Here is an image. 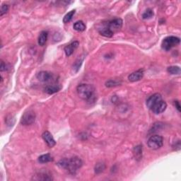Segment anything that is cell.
Returning <instances> with one entry per match:
<instances>
[{
  "label": "cell",
  "instance_id": "cell-1",
  "mask_svg": "<svg viewBox=\"0 0 181 181\" xmlns=\"http://www.w3.org/2000/svg\"><path fill=\"white\" fill-rule=\"evenodd\" d=\"M82 161L80 158L74 157L69 158H63L57 163V166L61 168L67 170L70 174L74 175L82 166Z\"/></svg>",
  "mask_w": 181,
  "mask_h": 181
},
{
  "label": "cell",
  "instance_id": "cell-2",
  "mask_svg": "<svg viewBox=\"0 0 181 181\" xmlns=\"http://www.w3.org/2000/svg\"><path fill=\"white\" fill-rule=\"evenodd\" d=\"M77 91L79 96L87 102H94L96 100V89L92 85L82 83L77 86Z\"/></svg>",
  "mask_w": 181,
  "mask_h": 181
},
{
  "label": "cell",
  "instance_id": "cell-3",
  "mask_svg": "<svg viewBox=\"0 0 181 181\" xmlns=\"http://www.w3.org/2000/svg\"><path fill=\"white\" fill-rule=\"evenodd\" d=\"M180 42V40L179 38L175 37V36H168V37L163 39L162 43H161V47L164 51H168L173 47L178 45Z\"/></svg>",
  "mask_w": 181,
  "mask_h": 181
},
{
  "label": "cell",
  "instance_id": "cell-4",
  "mask_svg": "<svg viewBox=\"0 0 181 181\" xmlns=\"http://www.w3.org/2000/svg\"><path fill=\"white\" fill-rule=\"evenodd\" d=\"M147 144H148V146L150 149L157 150L160 149L163 146V139L159 135H152L149 139Z\"/></svg>",
  "mask_w": 181,
  "mask_h": 181
},
{
  "label": "cell",
  "instance_id": "cell-5",
  "mask_svg": "<svg viewBox=\"0 0 181 181\" xmlns=\"http://www.w3.org/2000/svg\"><path fill=\"white\" fill-rule=\"evenodd\" d=\"M35 120V114L33 110H28L22 116L21 123L23 125H30Z\"/></svg>",
  "mask_w": 181,
  "mask_h": 181
},
{
  "label": "cell",
  "instance_id": "cell-6",
  "mask_svg": "<svg viewBox=\"0 0 181 181\" xmlns=\"http://www.w3.org/2000/svg\"><path fill=\"white\" fill-rule=\"evenodd\" d=\"M162 100V96L160 93H154L149 97V98L146 100V106L148 107L150 110L154 106V105Z\"/></svg>",
  "mask_w": 181,
  "mask_h": 181
},
{
  "label": "cell",
  "instance_id": "cell-7",
  "mask_svg": "<svg viewBox=\"0 0 181 181\" xmlns=\"http://www.w3.org/2000/svg\"><path fill=\"white\" fill-rule=\"evenodd\" d=\"M37 79L42 82H49L53 79V74L51 72L46 71H42L36 75Z\"/></svg>",
  "mask_w": 181,
  "mask_h": 181
},
{
  "label": "cell",
  "instance_id": "cell-8",
  "mask_svg": "<svg viewBox=\"0 0 181 181\" xmlns=\"http://www.w3.org/2000/svg\"><path fill=\"white\" fill-rule=\"evenodd\" d=\"M42 137L44 140V141H45V143L47 144L49 147H53L55 144H56V141L54 140L53 137H52V134L48 132V131H45L44 132L43 135H42Z\"/></svg>",
  "mask_w": 181,
  "mask_h": 181
},
{
  "label": "cell",
  "instance_id": "cell-9",
  "mask_svg": "<svg viewBox=\"0 0 181 181\" xmlns=\"http://www.w3.org/2000/svg\"><path fill=\"white\" fill-rule=\"evenodd\" d=\"M167 108V104L166 103L163 101V100H161L158 103H157V104H156L154 107H153L151 110H152V112L155 113V114H161L163 113L164 111L166 110Z\"/></svg>",
  "mask_w": 181,
  "mask_h": 181
},
{
  "label": "cell",
  "instance_id": "cell-10",
  "mask_svg": "<svg viewBox=\"0 0 181 181\" xmlns=\"http://www.w3.org/2000/svg\"><path fill=\"white\" fill-rule=\"evenodd\" d=\"M122 24H123V21L121 19H115L108 22L107 26L113 31V30H118L120 29L122 26Z\"/></svg>",
  "mask_w": 181,
  "mask_h": 181
},
{
  "label": "cell",
  "instance_id": "cell-11",
  "mask_svg": "<svg viewBox=\"0 0 181 181\" xmlns=\"http://www.w3.org/2000/svg\"><path fill=\"white\" fill-rule=\"evenodd\" d=\"M144 77V69H139V70L132 72L128 76V79L131 82H135L141 80Z\"/></svg>",
  "mask_w": 181,
  "mask_h": 181
},
{
  "label": "cell",
  "instance_id": "cell-12",
  "mask_svg": "<svg viewBox=\"0 0 181 181\" xmlns=\"http://www.w3.org/2000/svg\"><path fill=\"white\" fill-rule=\"evenodd\" d=\"M79 45V42L74 41V42H72V43H71L70 44H69L68 45H67L65 48V49H64L66 56L69 57L70 55L73 54V52L75 51V50L78 48Z\"/></svg>",
  "mask_w": 181,
  "mask_h": 181
},
{
  "label": "cell",
  "instance_id": "cell-13",
  "mask_svg": "<svg viewBox=\"0 0 181 181\" xmlns=\"http://www.w3.org/2000/svg\"><path fill=\"white\" fill-rule=\"evenodd\" d=\"M61 89V87L59 85L57 84H52V85H48L45 86V88H44V91L48 94H53L59 91Z\"/></svg>",
  "mask_w": 181,
  "mask_h": 181
},
{
  "label": "cell",
  "instance_id": "cell-14",
  "mask_svg": "<svg viewBox=\"0 0 181 181\" xmlns=\"http://www.w3.org/2000/svg\"><path fill=\"white\" fill-rule=\"evenodd\" d=\"M133 155L136 161H140L142 158V146H136L133 149Z\"/></svg>",
  "mask_w": 181,
  "mask_h": 181
},
{
  "label": "cell",
  "instance_id": "cell-15",
  "mask_svg": "<svg viewBox=\"0 0 181 181\" xmlns=\"http://www.w3.org/2000/svg\"><path fill=\"white\" fill-rule=\"evenodd\" d=\"M98 32L101 35L106 38H112L114 34V32L113 30H111L107 26H105L104 28H101V29L98 30Z\"/></svg>",
  "mask_w": 181,
  "mask_h": 181
},
{
  "label": "cell",
  "instance_id": "cell-16",
  "mask_svg": "<svg viewBox=\"0 0 181 181\" xmlns=\"http://www.w3.org/2000/svg\"><path fill=\"white\" fill-rule=\"evenodd\" d=\"M33 179L35 180H52V178L46 172H40L37 175L33 176Z\"/></svg>",
  "mask_w": 181,
  "mask_h": 181
},
{
  "label": "cell",
  "instance_id": "cell-17",
  "mask_svg": "<svg viewBox=\"0 0 181 181\" xmlns=\"http://www.w3.org/2000/svg\"><path fill=\"white\" fill-rule=\"evenodd\" d=\"M48 33L45 31V30H43L40 33V35L38 37V44L39 45L43 46L46 43L47 40H48Z\"/></svg>",
  "mask_w": 181,
  "mask_h": 181
},
{
  "label": "cell",
  "instance_id": "cell-18",
  "mask_svg": "<svg viewBox=\"0 0 181 181\" xmlns=\"http://www.w3.org/2000/svg\"><path fill=\"white\" fill-rule=\"evenodd\" d=\"M84 58H85L84 55H82V56L78 57L77 60L75 61V62L73 65V69L75 71V72H77L78 71H79L81 66H82V62L83 60H84Z\"/></svg>",
  "mask_w": 181,
  "mask_h": 181
},
{
  "label": "cell",
  "instance_id": "cell-19",
  "mask_svg": "<svg viewBox=\"0 0 181 181\" xmlns=\"http://www.w3.org/2000/svg\"><path fill=\"white\" fill-rule=\"evenodd\" d=\"M53 161V158L51 157V155L50 154H46L41 155L40 157H39L38 158V161L40 163H46L48 162H51V161Z\"/></svg>",
  "mask_w": 181,
  "mask_h": 181
},
{
  "label": "cell",
  "instance_id": "cell-20",
  "mask_svg": "<svg viewBox=\"0 0 181 181\" xmlns=\"http://www.w3.org/2000/svg\"><path fill=\"white\" fill-rule=\"evenodd\" d=\"M73 28L75 30H77V31L82 32V31H84V30H86V25L83 21H77L76 23H74Z\"/></svg>",
  "mask_w": 181,
  "mask_h": 181
},
{
  "label": "cell",
  "instance_id": "cell-21",
  "mask_svg": "<svg viewBox=\"0 0 181 181\" xmlns=\"http://www.w3.org/2000/svg\"><path fill=\"white\" fill-rule=\"evenodd\" d=\"M167 72L171 74H180V68L178 66H171L167 69Z\"/></svg>",
  "mask_w": 181,
  "mask_h": 181
},
{
  "label": "cell",
  "instance_id": "cell-22",
  "mask_svg": "<svg viewBox=\"0 0 181 181\" xmlns=\"http://www.w3.org/2000/svg\"><path fill=\"white\" fill-rule=\"evenodd\" d=\"M75 12H76V11L75 10H72L71 12H69L67 13V14L64 16V18H63V23H65V24L69 23V22L72 20V18H73L74 15L75 14Z\"/></svg>",
  "mask_w": 181,
  "mask_h": 181
},
{
  "label": "cell",
  "instance_id": "cell-23",
  "mask_svg": "<svg viewBox=\"0 0 181 181\" xmlns=\"http://www.w3.org/2000/svg\"><path fill=\"white\" fill-rule=\"evenodd\" d=\"M120 84H121V82H120V81L117 79H111L105 83V86H106L108 88L114 87V86H117Z\"/></svg>",
  "mask_w": 181,
  "mask_h": 181
},
{
  "label": "cell",
  "instance_id": "cell-24",
  "mask_svg": "<svg viewBox=\"0 0 181 181\" xmlns=\"http://www.w3.org/2000/svg\"><path fill=\"white\" fill-rule=\"evenodd\" d=\"M105 169V165L104 163H98L95 166V173L97 174L101 173L104 172Z\"/></svg>",
  "mask_w": 181,
  "mask_h": 181
},
{
  "label": "cell",
  "instance_id": "cell-25",
  "mask_svg": "<svg viewBox=\"0 0 181 181\" xmlns=\"http://www.w3.org/2000/svg\"><path fill=\"white\" fill-rule=\"evenodd\" d=\"M153 16H154V12H153V10L151 9H147L143 13L142 18L144 19H149L153 17Z\"/></svg>",
  "mask_w": 181,
  "mask_h": 181
},
{
  "label": "cell",
  "instance_id": "cell-26",
  "mask_svg": "<svg viewBox=\"0 0 181 181\" xmlns=\"http://www.w3.org/2000/svg\"><path fill=\"white\" fill-rule=\"evenodd\" d=\"M9 11V5L8 4H3L1 7V12H0V16H2L7 13Z\"/></svg>",
  "mask_w": 181,
  "mask_h": 181
},
{
  "label": "cell",
  "instance_id": "cell-27",
  "mask_svg": "<svg viewBox=\"0 0 181 181\" xmlns=\"http://www.w3.org/2000/svg\"><path fill=\"white\" fill-rule=\"evenodd\" d=\"M0 69H1V72H3V71H6L7 70V65H6V64H5L3 61H1V68H0Z\"/></svg>",
  "mask_w": 181,
  "mask_h": 181
},
{
  "label": "cell",
  "instance_id": "cell-28",
  "mask_svg": "<svg viewBox=\"0 0 181 181\" xmlns=\"http://www.w3.org/2000/svg\"><path fill=\"white\" fill-rule=\"evenodd\" d=\"M174 104H175V108H176V109L178 110V112H180V105L179 101H175L174 102Z\"/></svg>",
  "mask_w": 181,
  "mask_h": 181
}]
</instances>
